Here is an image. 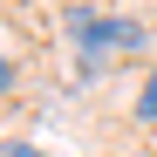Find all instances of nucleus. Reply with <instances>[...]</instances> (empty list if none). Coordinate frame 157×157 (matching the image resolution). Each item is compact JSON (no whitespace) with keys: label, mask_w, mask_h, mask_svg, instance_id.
Returning a JSON list of instances; mask_svg holds the SVG:
<instances>
[{"label":"nucleus","mask_w":157,"mask_h":157,"mask_svg":"<svg viewBox=\"0 0 157 157\" xmlns=\"http://www.w3.org/2000/svg\"><path fill=\"white\" fill-rule=\"evenodd\" d=\"M62 28H68L75 48H82V75H102L116 55H137V48H144V28H137V21H123V14L68 7V14H62Z\"/></svg>","instance_id":"nucleus-1"},{"label":"nucleus","mask_w":157,"mask_h":157,"mask_svg":"<svg viewBox=\"0 0 157 157\" xmlns=\"http://www.w3.org/2000/svg\"><path fill=\"white\" fill-rule=\"evenodd\" d=\"M137 123H157V68H150V82H144V96H137Z\"/></svg>","instance_id":"nucleus-2"},{"label":"nucleus","mask_w":157,"mask_h":157,"mask_svg":"<svg viewBox=\"0 0 157 157\" xmlns=\"http://www.w3.org/2000/svg\"><path fill=\"white\" fill-rule=\"evenodd\" d=\"M0 157H41L34 144H0Z\"/></svg>","instance_id":"nucleus-3"},{"label":"nucleus","mask_w":157,"mask_h":157,"mask_svg":"<svg viewBox=\"0 0 157 157\" xmlns=\"http://www.w3.org/2000/svg\"><path fill=\"white\" fill-rule=\"evenodd\" d=\"M7 89H14V62L0 55V96H7Z\"/></svg>","instance_id":"nucleus-4"}]
</instances>
